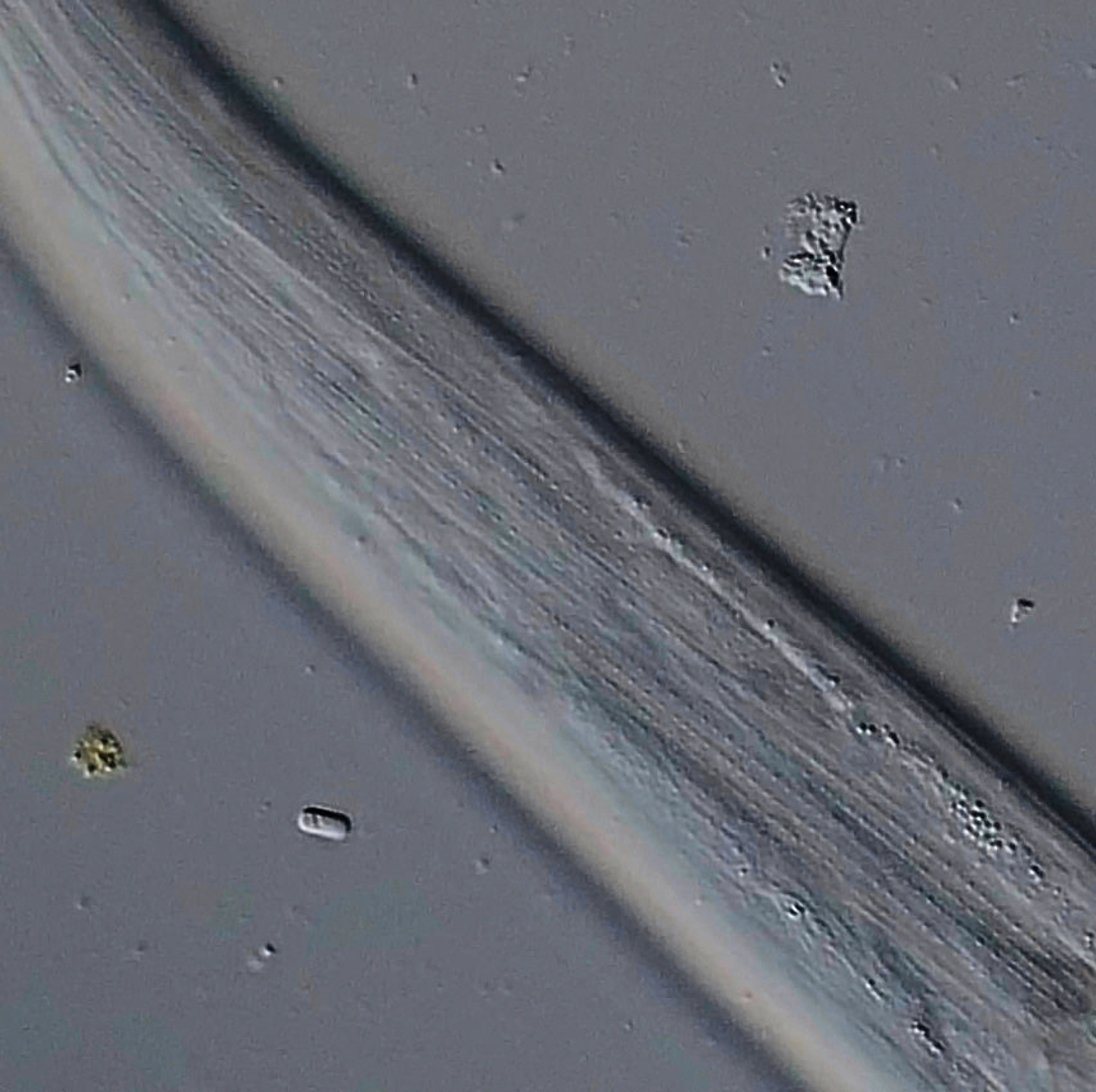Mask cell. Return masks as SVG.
I'll return each mask as SVG.
<instances>
[{"label": "cell", "mask_w": 1096, "mask_h": 1092, "mask_svg": "<svg viewBox=\"0 0 1096 1092\" xmlns=\"http://www.w3.org/2000/svg\"><path fill=\"white\" fill-rule=\"evenodd\" d=\"M299 826L305 833L324 836V838L343 839L351 833L352 824L343 813L309 807L302 810Z\"/></svg>", "instance_id": "cell-1"}]
</instances>
